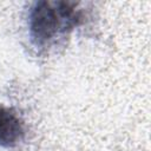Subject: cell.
Returning a JSON list of instances; mask_svg holds the SVG:
<instances>
[{
	"label": "cell",
	"instance_id": "cell-1",
	"mask_svg": "<svg viewBox=\"0 0 151 151\" xmlns=\"http://www.w3.org/2000/svg\"><path fill=\"white\" fill-rule=\"evenodd\" d=\"M78 4L68 1H38L28 13V34L34 47L45 50L67 35L83 19Z\"/></svg>",
	"mask_w": 151,
	"mask_h": 151
},
{
	"label": "cell",
	"instance_id": "cell-2",
	"mask_svg": "<svg viewBox=\"0 0 151 151\" xmlns=\"http://www.w3.org/2000/svg\"><path fill=\"white\" fill-rule=\"evenodd\" d=\"M24 124L12 110L0 107V145L13 147L24 138Z\"/></svg>",
	"mask_w": 151,
	"mask_h": 151
}]
</instances>
